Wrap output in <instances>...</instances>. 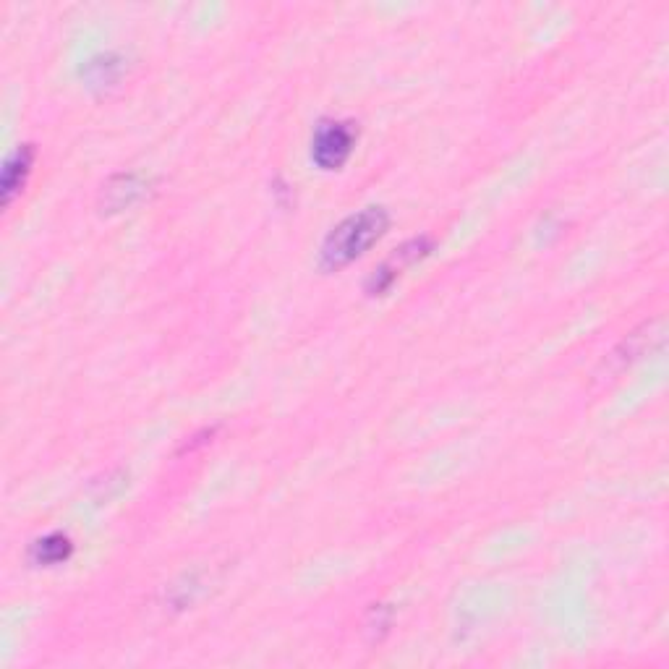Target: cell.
I'll use <instances>...</instances> for the list:
<instances>
[{"label":"cell","instance_id":"cell-1","mask_svg":"<svg viewBox=\"0 0 669 669\" xmlns=\"http://www.w3.org/2000/svg\"><path fill=\"white\" fill-rule=\"evenodd\" d=\"M390 225V217L382 207H366V210L348 215L340 225L327 233L319 259L325 270H340L353 259H359L372 244H377L382 233Z\"/></svg>","mask_w":669,"mask_h":669},{"label":"cell","instance_id":"cell-2","mask_svg":"<svg viewBox=\"0 0 669 669\" xmlns=\"http://www.w3.org/2000/svg\"><path fill=\"white\" fill-rule=\"evenodd\" d=\"M356 134L351 123L343 121H325L319 123L311 139V160L325 170H335L348 160L351 155Z\"/></svg>","mask_w":669,"mask_h":669},{"label":"cell","instance_id":"cell-3","mask_svg":"<svg viewBox=\"0 0 669 669\" xmlns=\"http://www.w3.org/2000/svg\"><path fill=\"white\" fill-rule=\"evenodd\" d=\"M429 251V241L426 238H416V241H411V244H406L403 249L395 254V257L390 259V262H385L382 267H379L377 272H374L372 278H369V293L372 296H377V293H385L387 288H390L392 283H395V278H398V272L406 267V264L416 262V259H421Z\"/></svg>","mask_w":669,"mask_h":669},{"label":"cell","instance_id":"cell-4","mask_svg":"<svg viewBox=\"0 0 669 669\" xmlns=\"http://www.w3.org/2000/svg\"><path fill=\"white\" fill-rule=\"evenodd\" d=\"M34 160V149L29 144L19 147L14 155L6 160V168H3V181H0V189H3V202L11 204L14 196L19 194L21 186L27 183L29 170H32Z\"/></svg>","mask_w":669,"mask_h":669},{"label":"cell","instance_id":"cell-5","mask_svg":"<svg viewBox=\"0 0 669 669\" xmlns=\"http://www.w3.org/2000/svg\"><path fill=\"white\" fill-rule=\"evenodd\" d=\"M144 194V181L139 176H118L105 186L102 196H105V204L110 210H123L134 204L139 196Z\"/></svg>","mask_w":669,"mask_h":669},{"label":"cell","instance_id":"cell-6","mask_svg":"<svg viewBox=\"0 0 669 669\" xmlns=\"http://www.w3.org/2000/svg\"><path fill=\"white\" fill-rule=\"evenodd\" d=\"M71 539L63 534H48L32 544V560L37 565H58L71 557Z\"/></svg>","mask_w":669,"mask_h":669}]
</instances>
